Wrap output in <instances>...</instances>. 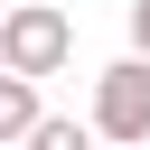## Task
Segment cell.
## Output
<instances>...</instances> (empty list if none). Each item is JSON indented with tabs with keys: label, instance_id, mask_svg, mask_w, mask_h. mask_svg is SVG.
Returning a JSON list of instances; mask_svg holds the SVG:
<instances>
[{
	"label": "cell",
	"instance_id": "1",
	"mask_svg": "<svg viewBox=\"0 0 150 150\" xmlns=\"http://www.w3.org/2000/svg\"><path fill=\"white\" fill-rule=\"evenodd\" d=\"M66 56H75V19H66L56 0H19V9L0 19V66H9V75L38 84V75H56Z\"/></svg>",
	"mask_w": 150,
	"mask_h": 150
},
{
	"label": "cell",
	"instance_id": "2",
	"mask_svg": "<svg viewBox=\"0 0 150 150\" xmlns=\"http://www.w3.org/2000/svg\"><path fill=\"white\" fill-rule=\"evenodd\" d=\"M94 141L150 150V56H112L94 75Z\"/></svg>",
	"mask_w": 150,
	"mask_h": 150
},
{
	"label": "cell",
	"instance_id": "3",
	"mask_svg": "<svg viewBox=\"0 0 150 150\" xmlns=\"http://www.w3.org/2000/svg\"><path fill=\"white\" fill-rule=\"evenodd\" d=\"M38 122H47V103H38V84H28V75H9V66H0V141H9V150H19V141H28V131H38Z\"/></svg>",
	"mask_w": 150,
	"mask_h": 150
},
{
	"label": "cell",
	"instance_id": "4",
	"mask_svg": "<svg viewBox=\"0 0 150 150\" xmlns=\"http://www.w3.org/2000/svg\"><path fill=\"white\" fill-rule=\"evenodd\" d=\"M19 150H94V122H66V112H47Z\"/></svg>",
	"mask_w": 150,
	"mask_h": 150
},
{
	"label": "cell",
	"instance_id": "5",
	"mask_svg": "<svg viewBox=\"0 0 150 150\" xmlns=\"http://www.w3.org/2000/svg\"><path fill=\"white\" fill-rule=\"evenodd\" d=\"M131 56H150V0H131Z\"/></svg>",
	"mask_w": 150,
	"mask_h": 150
},
{
	"label": "cell",
	"instance_id": "6",
	"mask_svg": "<svg viewBox=\"0 0 150 150\" xmlns=\"http://www.w3.org/2000/svg\"><path fill=\"white\" fill-rule=\"evenodd\" d=\"M0 150H9V141H0Z\"/></svg>",
	"mask_w": 150,
	"mask_h": 150
}]
</instances>
